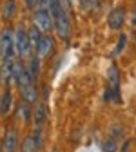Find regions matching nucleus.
Returning a JSON list of instances; mask_svg holds the SVG:
<instances>
[{
  "mask_svg": "<svg viewBox=\"0 0 136 152\" xmlns=\"http://www.w3.org/2000/svg\"><path fill=\"white\" fill-rule=\"evenodd\" d=\"M49 13L53 16V31L56 33V36L60 40H67L69 34H71V22H69L67 11L62 7V4L58 0H51Z\"/></svg>",
  "mask_w": 136,
  "mask_h": 152,
  "instance_id": "f257e3e1",
  "label": "nucleus"
},
{
  "mask_svg": "<svg viewBox=\"0 0 136 152\" xmlns=\"http://www.w3.org/2000/svg\"><path fill=\"white\" fill-rule=\"evenodd\" d=\"M15 53L20 58H27V56L33 54L29 38H27V29H24L22 26H18L15 29Z\"/></svg>",
  "mask_w": 136,
  "mask_h": 152,
  "instance_id": "f03ea898",
  "label": "nucleus"
},
{
  "mask_svg": "<svg viewBox=\"0 0 136 152\" xmlns=\"http://www.w3.org/2000/svg\"><path fill=\"white\" fill-rule=\"evenodd\" d=\"M15 54V33L9 27H4L0 31V58L7 60Z\"/></svg>",
  "mask_w": 136,
  "mask_h": 152,
  "instance_id": "7ed1b4c3",
  "label": "nucleus"
},
{
  "mask_svg": "<svg viewBox=\"0 0 136 152\" xmlns=\"http://www.w3.org/2000/svg\"><path fill=\"white\" fill-rule=\"evenodd\" d=\"M33 24L42 31V34H49L53 31V16L49 11H33Z\"/></svg>",
  "mask_w": 136,
  "mask_h": 152,
  "instance_id": "20e7f679",
  "label": "nucleus"
},
{
  "mask_svg": "<svg viewBox=\"0 0 136 152\" xmlns=\"http://www.w3.org/2000/svg\"><path fill=\"white\" fill-rule=\"evenodd\" d=\"M125 24V11L122 7H114L109 15H107V26L114 31H118L122 29Z\"/></svg>",
  "mask_w": 136,
  "mask_h": 152,
  "instance_id": "39448f33",
  "label": "nucleus"
},
{
  "mask_svg": "<svg viewBox=\"0 0 136 152\" xmlns=\"http://www.w3.org/2000/svg\"><path fill=\"white\" fill-rule=\"evenodd\" d=\"M53 47H54V40L49 34H44L42 40L38 42V47H36L35 54L38 56V58H47V56L53 53Z\"/></svg>",
  "mask_w": 136,
  "mask_h": 152,
  "instance_id": "423d86ee",
  "label": "nucleus"
},
{
  "mask_svg": "<svg viewBox=\"0 0 136 152\" xmlns=\"http://www.w3.org/2000/svg\"><path fill=\"white\" fill-rule=\"evenodd\" d=\"M13 71H15V60L13 58L2 60V65H0V82H4L7 85L13 80Z\"/></svg>",
  "mask_w": 136,
  "mask_h": 152,
  "instance_id": "0eeeda50",
  "label": "nucleus"
},
{
  "mask_svg": "<svg viewBox=\"0 0 136 152\" xmlns=\"http://www.w3.org/2000/svg\"><path fill=\"white\" fill-rule=\"evenodd\" d=\"M47 118V109H46V103L44 102H36L35 107H33V121L36 125V129L40 127Z\"/></svg>",
  "mask_w": 136,
  "mask_h": 152,
  "instance_id": "6e6552de",
  "label": "nucleus"
},
{
  "mask_svg": "<svg viewBox=\"0 0 136 152\" xmlns=\"http://www.w3.org/2000/svg\"><path fill=\"white\" fill-rule=\"evenodd\" d=\"M18 147V140H16V132L15 130H7L6 136L2 140V152H15Z\"/></svg>",
  "mask_w": 136,
  "mask_h": 152,
  "instance_id": "1a4fd4ad",
  "label": "nucleus"
},
{
  "mask_svg": "<svg viewBox=\"0 0 136 152\" xmlns=\"http://www.w3.org/2000/svg\"><path fill=\"white\" fill-rule=\"evenodd\" d=\"M16 11V0H4L2 2V9H0V16L2 20H11Z\"/></svg>",
  "mask_w": 136,
  "mask_h": 152,
  "instance_id": "9d476101",
  "label": "nucleus"
},
{
  "mask_svg": "<svg viewBox=\"0 0 136 152\" xmlns=\"http://www.w3.org/2000/svg\"><path fill=\"white\" fill-rule=\"evenodd\" d=\"M42 36H44V34H42V31L38 29L35 24H33V26L27 29V38H29V44H31V49H33V53L36 51V47H38V42L42 40Z\"/></svg>",
  "mask_w": 136,
  "mask_h": 152,
  "instance_id": "9b49d317",
  "label": "nucleus"
},
{
  "mask_svg": "<svg viewBox=\"0 0 136 152\" xmlns=\"http://www.w3.org/2000/svg\"><path fill=\"white\" fill-rule=\"evenodd\" d=\"M11 105H13V94L6 87V91L2 92V96H0V114H7L11 110Z\"/></svg>",
  "mask_w": 136,
  "mask_h": 152,
  "instance_id": "f8f14e48",
  "label": "nucleus"
},
{
  "mask_svg": "<svg viewBox=\"0 0 136 152\" xmlns=\"http://www.w3.org/2000/svg\"><path fill=\"white\" fill-rule=\"evenodd\" d=\"M26 67H27L29 76H31L33 80H36V76L40 74V58H38V56L33 53V54H31V58H29V64H27Z\"/></svg>",
  "mask_w": 136,
  "mask_h": 152,
  "instance_id": "ddd939ff",
  "label": "nucleus"
},
{
  "mask_svg": "<svg viewBox=\"0 0 136 152\" xmlns=\"http://www.w3.org/2000/svg\"><path fill=\"white\" fill-rule=\"evenodd\" d=\"M20 94H22V102H26L29 105H35L36 103V87H35V83L29 85V87L20 89Z\"/></svg>",
  "mask_w": 136,
  "mask_h": 152,
  "instance_id": "4468645a",
  "label": "nucleus"
},
{
  "mask_svg": "<svg viewBox=\"0 0 136 152\" xmlns=\"http://www.w3.org/2000/svg\"><path fill=\"white\" fill-rule=\"evenodd\" d=\"M16 116L20 118L24 123H26V121H29V118H33V110H31V105H29V103H26V102L18 103V107H16Z\"/></svg>",
  "mask_w": 136,
  "mask_h": 152,
  "instance_id": "2eb2a0df",
  "label": "nucleus"
},
{
  "mask_svg": "<svg viewBox=\"0 0 136 152\" xmlns=\"http://www.w3.org/2000/svg\"><path fill=\"white\" fill-rule=\"evenodd\" d=\"M107 85L112 89H120V74H118V69L114 65H111L107 71Z\"/></svg>",
  "mask_w": 136,
  "mask_h": 152,
  "instance_id": "dca6fc26",
  "label": "nucleus"
},
{
  "mask_svg": "<svg viewBox=\"0 0 136 152\" xmlns=\"http://www.w3.org/2000/svg\"><path fill=\"white\" fill-rule=\"evenodd\" d=\"M20 148H22V152H36L38 145H36V141H35L33 136H26L24 141H22V145H20Z\"/></svg>",
  "mask_w": 136,
  "mask_h": 152,
  "instance_id": "f3484780",
  "label": "nucleus"
},
{
  "mask_svg": "<svg viewBox=\"0 0 136 152\" xmlns=\"http://www.w3.org/2000/svg\"><path fill=\"white\" fill-rule=\"evenodd\" d=\"M125 44H127V36H125V34L122 33V34L118 36V42H116V49H114V54H118L120 51H124Z\"/></svg>",
  "mask_w": 136,
  "mask_h": 152,
  "instance_id": "a211bd4d",
  "label": "nucleus"
},
{
  "mask_svg": "<svg viewBox=\"0 0 136 152\" xmlns=\"http://www.w3.org/2000/svg\"><path fill=\"white\" fill-rule=\"evenodd\" d=\"M49 4H51V0H36L35 11H49Z\"/></svg>",
  "mask_w": 136,
  "mask_h": 152,
  "instance_id": "6ab92c4d",
  "label": "nucleus"
},
{
  "mask_svg": "<svg viewBox=\"0 0 136 152\" xmlns=\"http://www.w3.org/2000/svg\"><path fill=\"white\" fill-rule=\"evenodd\" d=\"M114 150H116V141L112 138L105 140L104 141V152H114Z\"/></svg>",
  "mask_w": 136,
  "mask_h": 152,
  "instance_id": "aec40b11",
  "label": "nucleus"
},
{
  "mask_svg": "<svg viewBox=\"0 0 136 152\" xmlns=\"http://www.w3.org/2000/svg\"><path fill=\"white\" fill-rule=\"evenodd\" d=\"M58 2H60V4H62V7L69 13V9H71V0H58Z\"/></svg>",
  "mask_w": 136,
  "mask_h": 152,
  "instance_id": "412c9836",
  "label": "nucleus"
},
{
  "mask_svg": "<svg viewBox=\"0 0 136 152\" xmlns=\"http://www.w3.org/2000/svg\"><path fill=\"white\" fill-rule=\"evenodd\" d=\"M24 2H26L27 9H35V6H36V0H24Z\"/></svg>",
  "mask_w": 136,
  "mask_h": 152,
  "instance_id": "4be33fe9",
  "label": "nucleus"
},
{
  "mask_svg": "<svg viewBox=\"0 0 136 152\" xmlns=\"http://www.w3.org/2000/svg\"><path fill=\"white\" fill-rule=\"evenodd\" d=\"M131 24L136 27V9H134V11H132V15H131Z\"/></svg>",
  "mask_w": 136,
  "mask_h": 152,
  "instance_id": "5701e85b",
  "label": "nucleus"
},
{
  "mask_svg": "<svg viewBox=\"0 0 136 152\" xmlns=\"http://www.w3.org/2000/svg\"><path fill=\"white\" fill-rule=\"evenodd\" d=\"M134 38H136V33H134Z\"/></svg>",
  "mask_w": 136,
  "mask_h": 152,
  "instance_id": "b1692460",
  "label": "nucleus"
}]
</instances>
